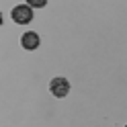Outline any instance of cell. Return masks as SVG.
I'll return each mask as SVG.
<instances>
[{
	"instance_id": "1",
	"label": "cell",
	"mask_w": 127,
	"mask_h": 127,
	"mask_svg": "<svg viewBox=\"0 0 127 127\" xmlns=\"http://www.w3.org/2000/svg\"><path fill=\"white\" fill-rule=\"evenodd\" d=\"M49 90H51L53 96L64 98V96H68V92H70V82L66 78H53L49 82Z\"/></svg>"
},
{
	"instance_id": "2",
	"label": "cell",
	"mask_w": 127,
	"mask_h": 127,
	"mask_svg": "<svg viewBox=\"0 0 127 127\" xmlns=\"http://www.w3.org/2000/svg\"><path fill=\"white\" fill-rule=\"evenodd\" d=\"M12 21L19 25H27L33 21V8L31 6H14L12 8Z\"/></svg>"
},
{
	"instance_id": "3",
	"label": "cell",
	"mask_w": 127,
	"mask_h": 127,
	"mask_svg": "<svg viewBox=\"0 0 127 127\" xmlns=\"http://www.w3.org/2000/svg\"><path fill=\"white\" fill-rule=\"evenodd\" d=\"M39 43H41V39H39V35L33 33V31H27V33L21 37V45L25 47V49H37Z\"/></svg>"
},
{
	"instance_id": "4",
	"label": "cell",
	"mask_w": 127,
	"mask_h": 127,
	"mask_svg": "<svg viewBox=\"0 0 127 127\" xmlns=\"http://www.w3.org/2000/svg\"><path fill=\"white\" fill-rule=\"evenodd\" d=\"M29 6H33V8H43V6L47 4V0H27Z\"/></svg>"
},
{
	"instance_id": "5",
	"label": "cell",
	"mask_w": 127,
	"mask_h": 127,
	"mask_svg": "<svg viewBox=\"0 0 127 127\" xmlns=\"http://www.w3.org/2000/svg\"><path fill=\"white\" fill-rule=\"evenodd\" d=\"M125 127H127V125H125Z\"/></svg>"
}]
</instances>
